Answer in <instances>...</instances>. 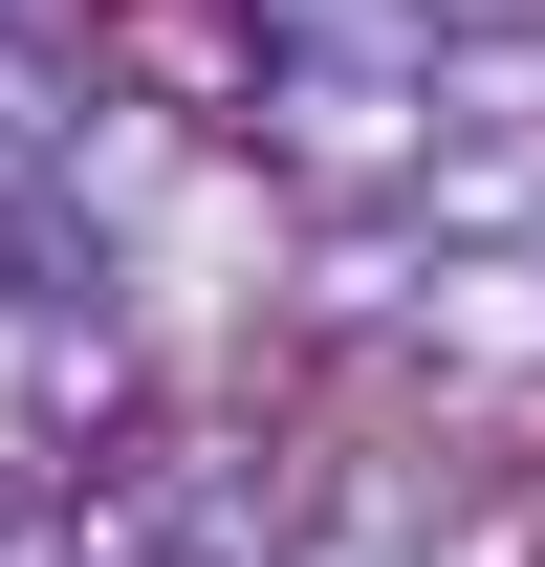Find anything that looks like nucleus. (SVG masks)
Instances as JSON below:
<instances>
[{
    "mask_svg": "<svg viewBox=\"0 0 545 567\" xmlns=\"http://www.w3.org/2000/svg\"><path fill=\"white\" fill-rule=\"evenodd\" d=\"M414 153H436V66H328V44H263V87H240L218 175H263V197H414Z\"/></svg>",
    "mask_w": 545,
    "mask_h": 567,
    "instance_id": "f257e3e1",
    "label": "nucleus"
}]
</instances>
